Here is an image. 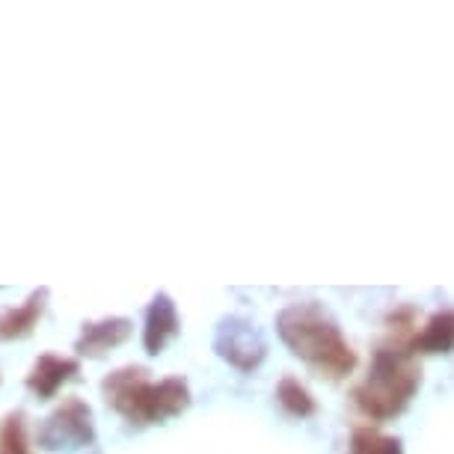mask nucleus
<instances>
[{
	"label": "nucleus",
	"instance_id": "12",
	"mask_svg": "<svg viewBox=\"0 0 454 454\" xmlns=\"http://www.w3.org/2000/svg\"><path fill=\"white\" fill-rule=\"evenodd\" d=\"M0 454H30V436H27V416L15 410L0 425Z\"/></svg>",
	"mask_w": 454,
	"mask_h": 454
},
{
	"label": "nucleus",
	"instance_id": "4",
	"mask_svg": "<svg viewBox=\"0 0 454 454\" xmlns=\"http://www.w3.org/2000/svg\"><path fill=\"white\" fill-rule=\"evenodd\" d=\"M96 442V416L92 407L81 398H63L42 419L36 431V445L42 451H78Z\"/></svg>",
	"mask_w": 454,
	"mask_h": 454
},
{
	"label": "nucleus",
	"instance_id": "6",
	"mask_svg": "<svg viewBox=\"0 0 454 454\" xmlns=\"http://www.w3.org/2000/svg\"><path fill=\"white\" fill-rule=\"evenodd\" d=\"M134 333V324L128 318H101V321H90L83 324L78 341H74V350L81 356H90V359H101L107 356L110 350L125 345Z\"/></svg>",
	"mask_w": 454,
	"mask_h": 454
},
{
	"label": "nucleus",
	"instance_id": "13",
	"mask_svg": "<svg viewBox=\"0 0 454 454\" xmlns=\"http://www.w3.org/2000/svg\"><path fill=\"white\" fill-rule=\"evenodd\" d=\"M350 454H404V449L395 436L380 434L374 427H359L350 436Z\"/></svg>",
	"mask_w": 454,
	"mask_h": 454
},
{
	"label": "nucleus",
	"instance_id": "1",
	"mask_svg": "<svg viewBox=\"0 0 454 454\" xmlns=\"http://www.w3.org/2000/svg\"><path fill=\"white\" fill-rule=\"evenodd\" d=\"M277 330L291 348V354L309 363L315 372L330 380H341L356 368V354L350 341L341 336L339 324L312 300L291 303L288 309H282Z\"/></svg>",
	"mask_w": 454,
	"mask_h": 454
},
{
	"label": "nucleus",
	"instance_id": "5",
	"mask_svg": "<svg viewBox=\"0 0 454 454\" xmlns=\"http://www.w3.org/2000/svg\"><path fill=\"white\" fill-rule=\"evenodd\" d=\"M214 350L238 372L250 374L262 365L268 345H264L262 333L255 330V324L244 318H226L220 321L217 336H214Z\"/></svg>",
	"mask_w": 454,
	"mask_h": 454
},
{
	"label": "nucleus",
	"instance_id": "3",
	"mask_svg": "<svg viewBox=\"0 0 454 454\" xmlns=\"http://www.w3.org/2000/svg\"><path fill=\"white\" fill-rule=\"evenodd\" d=\"M419 383H422V372L413 363V354L407 348L389 345L374 354L372 372H368L365 383L354 389V401L365 416L389 419L410 404Z\"/></svg>",
	"mask_w": 454,
	"mask_h": 454
},
{
	"label": "nucleus",
	"instance_id": "10",
	"mask_svg": "<svg viewBox=\"0 0 454 454\" xmlns=\"http://www.w3.org/2000/svg\"><path fill=\"white\" fill-rule=\"evenodd\" d=\"M407 350L410 354H416V350H422V354H449V350H454V309L434 312L425 321L422 333H416L410 339Z\"/></svg>",
	"mask_w": 454,
	"mask_h": 454
},
{
	"label": "nucleus",
	"instance_id": "2",
	"mask_svg": "<svg viewBox=\"0 0 454 454\" xmlns=\"http://www.w3.org/2000/svg\"><path fill=\"white\" fill-rule=\"evenodd\" d=\"M105 401L131 425H160L191 407V387L184 377L149 380L140 365H125L101 383Z\"/></svg>",
	"mask_w": 454,
	"mask_h": 454
},
{
	"label": "nucleus",
	"instance_id": "11",
	"mask_svg": "<svg viewBox=\"0 0 454 454\" xmlns=\"http://www.w3.org/2000/svg\"><path fill=\"white\" fill-rule=\"evenodd\" d=\"M277 398H279L282 410L297 419H309V416H315V410H318L312 392L306 389L297 377H282L279 387H277Z\"/></svg>",
	"mask_w": 454,
	"mask_h": 454
},
{
	"label": "nucleus",
	"instance_id": "8",
	"mask_svg": "<svg viewBox=\"0 0 454 454\" xmlns=\"http://www.w3.org/2000/svg\"><path fill=\"white\" fill-rule=\"evenodd\" d=\"M182 330L178 321V309L169 294H155V300L145 309V327H143V348L145 354L158 356L167 348V341H173Z\"/></svg>",
	"mask_w": 454,
	"mask_h": 454
},
{
	"label": "nucleus",
	"instance_id": "9",
	"mask_svg": "<svg viewBox=\"0 0 454 454\" xmlns=\"http://www.w3.org/2000/svg\"><path fill=\"white\" fill-rule=\"evenodd\" d=\"M45 303H48V288H36L24 303L0 309V341H15L30 336L39 318L45 315Z\"/></svg>",
	"mask_w": 454,
	"mask_h": 454
},
{
	"label": "nucleus",
	"instance_id": "7",
	"mask_svg": "<svg viewBox=\"0 0 454 454\" xmlns=\"http://www.w3.org/2000/svg\"><path fill=\"white\" fill-rule=\"evenodd\" d=\"M78 372H81L78 359L59 356V354H42L27 374V389L39 401H51L59 389H63V383L72 380Z\"/></svg>",
	"mask_w": 454,
	"mask_h": 454
}]
</instances>
